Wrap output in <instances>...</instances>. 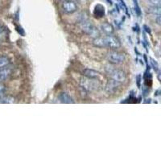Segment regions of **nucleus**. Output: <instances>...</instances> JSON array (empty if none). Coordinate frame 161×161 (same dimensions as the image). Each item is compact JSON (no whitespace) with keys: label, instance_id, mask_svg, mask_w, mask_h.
<instances>
[{"label":"nucleus","instance_id":"obj_16","mask_svg":"<svg viewBox=\"0 0 161 161\" xmlns=\"http://www.w3.org/2000/svg\"><path fill=\"white\" fill-rule=\"evenodd\" d=\"M134 3H135V9H136V13H137L138 15H140V8L139 7V4H138L137 0H133Z\"/></svg>","mask_w":161,"mask_h":161},{"label":"nucleus","instance_id":"obj_14","mask_svg":"<svg viewBox=\"0 0 161 161\" xmlns=\"http://www.w3.org/2000/svg\"><path fill=\"white\" fill-rule=\"evenodd\" d=\"M104 12H105L104 8H103V6H101V5L96 6L95 11H94V14H95V15H97V17H102L104 15Z\"/></svg>","mask_w":161,"mask_h":161},{"label":"nucleus","instance_id":"obj_11","mask_svg":"<svg viewBox=\"0 0 161 161\" xmlns=\"http://www.w3.org/2000/svg\"><path fill=\"white\" fill-rule=\"evenodd\" d=\"M83 76L86 77H89V78H96L97 79L99 77V73L98 72L95 71V70L91 69H86L83 71Z\"/></svg>","mask_w":161,"mask_h":161},{"label":"nucleus","instance_id":"obj_19","mask_svg":"<svg viewBox=\"0 0 161 161\" xmlns=\"http://www.w3.org/2000/svg\"><path fill=\"white\" fill-rule=\"evenodd\" d=\"M63 1H64V0H63Z\"/></svg>","mask_w":161,"mask_h":161},{"label":"nucleus","instance_id":"obj_12","mask_svg":"<svg viewBox=\"0 0 161 161\" xmlns=\"http://www.w3.org/2000/svg\"><path fill=\"white\" fill-rule=\"evenodd\" d=\"M15 102V97H12V96H3V97H0V103H3V104H12Z\"/></svg>","mask_w":161,"mask_h":161},{"label":"nucleus","instance_id":"obj_4","mask_svg":"<svg viewBox=\"0 0 161 161\" xmlns=\"http://www.w3.org/2000/svg\"><path fill=\"white\" fill-rule=\"evenodd\" d=\"M80 27H81L82 31L86 33V35H88L89 36L92 37L93 39L100 36L99 30L88 20H83L81 22V24H80Z\"/></svg>","mask_w":161,"mask_h":161},{"label":"nucleus","instance_id":"obj_8","mask_svg":"<svg viewBox=\"0 0 161 161\" xmlns=\"http://www.w3.org/2000/svg\"><path fill=\"white\" fill-rule=\"evenodd\" d=\"M12 73V68L9 65L0 69V81L7 80Z\"/></svg>","mask_w":161,"mask_h":161},{"label":"nucleus","instance_id":"obj_1","mask_svg":"<svg viewBox=\"0 0 161 161\" xmlns=\"http://www.w3.org/2000/svg\"><path fill=\"white\" fill-rule=\"evenodd\" d=\"M93 44L97 48H109L113 50H116L121 47L120 40L112 35L94 38L93 40Z\"/></svg>","mask_w":161,"mask_h":161},{"label":"nucleus","instance_id":"obj_2","mask_svg":"<svg viewBox=\"0 0 161 161\" xmlns=\"http://www.w3.org/2000/svg\"><path fill=\"white\" fill-rule=\"evenodd\" d=\"M105 71L107 73V75L110 77V79L119 81L120 83H123L125 81L126 78V73L123 70L119 69L114 68L112 65H107L105 68Z\"/></svg>","mask_w":161,"mask_h":161},{"label":"nucleus","instance_id":"obj_9","mask_svg":"<svg viewBox=\"0 0 161 161\" xmlns=\"http://www.w3.org/2000/svg\"><path fill=\"white\" fill-rule=\"evenodd\" d=\"M101 31L102 32H103L105 35L108 36V35H112L114 31V29L113 26L111 25L109 23H103V24H101Z\"/></svg>","mask_w":161,"mask_h":161},{"label":"nucleus","instance_id":"obj_3","mask_svg":"<svg viewBox=\"0 0 161 161\" xmlns=\"http://www.w3.org/2000/svg\"><path fill=\"white\" fill-rule=\"evenodd\" d=\"M80 87L86 91L91 92L97 90L100 86L98 80L96 78H89V77H82L80 80Z\"/></svg>","mask_w":161,"mask_h":161},{"label":"nucleus","instance_id":"obj_6","mask_svg":"<svg viewBox=\"0 0 161 161\" xmlns=\"http://www.w3.org/2000/svg\"><path fill=\"white\" fill-rule=\"evenodd\" d=\"M62 9L66 14H73L77 10V6L72 0H64L62 4Z\"/></svg>","mask_w":161,"mask_h":161},{"label":"nucleus","instance_id":"obj_10","mask_svg":"<svg viewBox=\"0 0 161 161\" xmlns=\"http://www.w3.org/2000/svg\"><path fill=\"white\" fill-rule=\"evenodd\" d=\"M59 100L61 103H64V104H73L74 101L72 98L71 96L67 93H61L58 97Z\"/></svg>","mask_w":161,"mask_h":161},{"label":"nucleus","instance_id":"obj_18","mask_svg":"<svg viewBox=\"0 0 161 161\" xmlns=\"http://www.w3.org/2000/svg\"><path fill=\"white\" fill-rule=\"evenodd\" d=\"M1 31H2V28H1V26H0V32H1Z\"/></svg>","mask_w":161,"mask_h":161},{"label":"nucleus","instance_id":"obj_5","mask_svg":"<svg viewBox=\"0 0 161 161\" xmlns=\"http://www.w3.org/2000/svg\"><path fill=\"white\" fill-rule=\"evenodd\" d=\"M125 55L116 50H111L107 53V60L110 64H119L124 62Z\"/></svg>","mask_w":161,"mask_h":161},{"label":"nucleus","instance_id":"obj_7","mask_svg":"<svg viewBox=\"0 0 161 161\" xmlns=\"http://www.w3.org/2000/svg\"><path fill=\"white\" fill-rule=\"evenodd\" d=\"M121 84L122 83L119 82V81H116V80H113V79H110L106 85V92L109 93H114L118 90L119 86H120Z\"/></svg>","mask_w":161,"mask_h":161},{"label":"nucleus","instance_id":"obj_13","mask_svg":"<svg viewBox=\"0 0 161 161\" xmlns=\"http://www.w3.org/2000/svg\"><path fill=\"white\" fill-rule=\"evenodd\" d=\"M10 64H11V61L8 57H5V56L0 57V69L10 65Z\"/></svg>","mask_w":161,"mask_h":161},{"label":"nucleus","instance_id":"obj_15","mask_svg":"<svg viewBox=\"0 0 161 161\" xmlns=\"http://www.w3.org/2000/svg\"><path fill=\"white\" fill-rule=\"evenodd\" d=\"M148 2L150 3L153 7H160L161 0H148Z\"/></svg>","mask_w":161,"mask_h":161},{"label":"nucleus","instance_id":"obj_17","mask_svg":"<svg viewBox=\"0 0 161 161\" xmlns=\"http://www.w3.org/2000/svg\"><path fill=\"white\" fill-rule=\"evenodd\" d=\"M5 90H6L5 85H4L2 81H0V96L2 95L3 93L5 92Z\"/></svg>","mask_w":161,"mask_h":161}]
</instances>
